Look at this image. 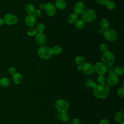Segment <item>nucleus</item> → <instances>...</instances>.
Returning a JSON list of instances; mask_svg holds the SVG:
<instances>
[{"label": "nucleus", "mask_w": 124, "mask_h": 124, "mask_svg": "<svg viewBox=\"0 0 124 124\" xmlns=\"http://www.w3.org/2000/svg\"><path fill=\"white\" fill-rule=\"evenodd\" d=\"M59 118L62 122L66 123L69 120V115L67 113V112H61V113L59 112Z\"/></svg>", "instance_id": "nucleus-20"}, {"label": "nucleus", "mask_w": 124, "mask_h": 124, "mask_svg": "<svg viewBox=\"0 0 124 124\" xmlns=\"http://www.w3.org/2000/svg\"><path fill=\"white\" fill-rule=\"evenodd\" d=\"M85 10V6L84 3L82 1H78L74 6V13L77 15H81Z\"/></svg>", "instance_id": "nucleus-11"}, {"label": "nucleus", "mask_w": 124, "mask_h": 124, "mask_svg": "<svg viewBox=\"0 0 124 124\" xmlns=\"http://www.w3.org/2000/svg\"><path fill=\"white\" fill-rule=\"evenodd\" d=\"M78 19V16L75 13H72L68 16V22L70 24L75 23Z\"/></svg>", "instance_id": "nucleus-22"}, {"label": "nucleus", "mask_w": 124, "mask_h": 124, "mask_svg": "<svg viewBox=\"0 0 124 124\" xmlns=\"http://www.w3.org/2000/svg\"><path fill=\"white\" fill-rule=\"evenodd\" d=\"M70 124V123H66V124Z\"/></svg>", "instance_id": "nucleus-44"}, {"label": "nucleus", "mask_w": 124, "mask_h": 124, "mask_svg": "<svg viewBox=\"0 0 124 124\" xmlns=\"http://www.w3.org/2000/svg\"><path fill=\"white\" fill-rule=\"evenodd\" d=\"M99 49L103 53L106 52L108 51V46L105 43H102L99 46Z\"/></svg>", "instance_id": "nucleus-32"}, {"label": "nucleus", "mask_w": 124, "mask_h": 124, "mask_svg": "<svg viewBox=\"0 0 124 124\" xmlns=\"http://www.w3.org/2000/svg\"><path fill=\"white\" fill-rule=\"evenodd\" d=\"M96 2L100 5H105L108 0H95Z\"/></svg>", "instance_id": "nucleus-35"}, {"label": "nucleus", "mask_w": 124, "mask_h": 124, "mask_svg": "<svg viewBox=\"0 0 124 124\" xmlns=\"http://www.w3.org/2000/svg\"><path fill=\"white\" fill-rule=\"evenodd\" d=\"M37 54L41 59L47 60L49 59L53 55L51 48L47 46H41L38 49Z\"/></svg>", "instance_id": "nucleus-2"}, {"label": "nucleus", "mask_w": 124, "mask_h": 124, "mask_svg": "<svg viewBox=\"0 0 124 124\" xmlns=\"http://www.w3.org/2000/svg\"><path fill=\"white\" fill-rule=\"evenodd\" d=\"M119 77L114 72L110 73L106 81L107 85L109 87H113L117 84L119 82Z\"/></svg>", "instance_id": "nucleus-9"}, {"label": "nucleus", "mask_w": 124, "mask_h": 124, "mask_svg": "<svg viewBox=\"0 0 124 124\" xmlns=\"http://www.w3.org/2000/svg\"><path fill=\"white\" fill-rule=\"evenodd\" d=\"M105 30L101 29L99 31V34L101 35H104V34L105 33Z\"/></svg>", "instance_id": "nucleus-40"}, {"label": "nucleus", "mask_w": 124, "mask_h": 124, "mask_svg": "<svg viewBox=\"0 0 124 124\" xmlns=\"http://www.w3.org/2000/svg\"><path fill=\"white\" fill-rule=\"evenodd\" d=\"M103 36L107 41L110 42L116 41L118 38L117 32L113 29L111 28H108L106 30Z\"/></svg>", "instance_id": "nucleus-6"}, {"label": "nucleus", "mask_w": 124, "mask_h": 124, "mask_svg": "<svg viewBox=\"0 0 124 124\" xmlns=\"http://www.w3.org/2000/svg\"><path fill=\"white\" fill-rule=\"evenodd\" d=\"M25 10L28 15L33 14L35 11V8L34 6L31 3H28L25 5Z\"/></svg>", "instance_id": "nucleus-21"}, {"label": "nucleus", "mask_w": 124, "mask_h": 124, "mask_svg": "<svg viewBox=\"0 0 124 124\" xmlns=\"http://www.w3.org/2000/svg\"><path fill=\"white\" fill-rule=\"evenodd\" d=\"M120 124H124V120L122 121L121 122H120Z\"/></svg>", "instance_id": "nucleus-43"}, {"label": "nucleus", "mask_w": 124, "mask_h": 124, "mask_svg": "<svg viewBox=\"0 0 124 124\" xmlns=\"http://www.w3.org/2000/svg\"><path fill=\"white\" fill-rule=\"evenodd\" d=\"M55 107L59 112H67L69 108L67 101L64 99H58L55 102Z\"/></svg>", "instance_id": "nucleus-4"}, {"label": "nucleus", "mask_w": 124, "mask_h": 124, "mask_svg": "<svg viewBox=\"0 0 124 124\" xmlns=\"http://www.w3.org/2000/svg\"><path fill=\"white\" fill-rule=\"evenodd\" d=\"M54 5L59 10H63L66 7V3L64 0H57Z\"/></svg>", "instance_id": "nucleus-16"}, {"label": "nucleus", "mask_w": 124, "mask_h": 124, "mask_svg": "<svg viewBox=\"0 0 124 124\" xmlns=\"http://www.w3.org/2000/svg\"><path fill=\"white\" fill-rule=\"evenodd\" d=\"M4 24V21L3 18L0 17V26H2Z\"/></svg>", "instance_id": "nucleus-41"}, {"label": "nucleus", "mask_w": 124, "mask_h": 124, "mask_svg": "<svg viewBox=\"0 0 124 124\" xmlns=\"http://www.w3.org/2000/svg\"><path fill=\"white\" fill-rule=\"evenodd\" d=\"M85 24V22L82 19H79L76 21V22L75 23V25L77 29L81 30L84 27Z\"/></svg>", "instance_id": "nucleus-24"}, {"label": "nucleus", "mask_w": 124, "mask_h": 124, "mask_svg": "<svg viewBox=\"0 0 124 124\" xmlns=\"http://www.w3.org/2000/svg\"><path fill=\"white\" fill-rule=\"evenodd\" d=\"M124 117V113L121 111L117 112L114 116V120L116 123H120L122 121H123Z\"/></svg>", "instance_id": "nucleus-17"}, {"label": "nucleus", "mask_w": 124, "mask_h": 124, "mask_svg": "<svg viewBox=\"0 0 124 124\" xmlns=\"http://www.w3.org/2000/svg\"><path fill=\"white\" fill-rule=\"evenodd\" d=\"M99 25L101 29L106 30L109 28V23L108 19L106 18H103L100 20Z\"/></svg>", "instance_id": "nucleus-19"}, {"label": "nucleus", "mask_w": 124, "mask_h": 124, "mask_svg": "<svg viewBox=\"0 0 124 124\" xmlns=\"http://www.w3.org/2000/svg\"><path fill=\"white\" fill-rule=\"evenodd\" d=\"M4 23L8 25H13L17 22V18L16 15L11 13L5 14L3 17Z\"/></svg>", "instance_id": "nucleus-8"}, {"label": "nucleus", "mask_w": 124, "mask_h": 124, "mask_svg": "<svg viewBox=\"0 0 124 124\" xmlns=\"http://www.w3.org/2000/svg\"><path fill=\"white\" fill-rule=\"evenodd\" d=\"M9 80L6 77H2L0 79V85L3 87H6L9 85Z\"/></svg>", "instance_id": "nucleus-27"}, {"label": "nucleus", "mask_w": 124, "mask_h": 124, "mask_svg": "<svg viewBox=\"0 0 124 124\" xmlns=\"http://www.w3.org/2000/svg\"><path fill=\"white\" fill-rule=\"evenodd\" d=\"M75 62L78 65H82L85 63V59L82 56H77L75 58Z\"/></svg>", "instance_id": "nucleus-25"}, {"label": "nucleus", "mask_w": 124, "mask_h": 124, "mask_svg": "<svg viewBox=\"0 0 124 124\" xmlns=\"http://www.w3.org/2000/svg\"><path fill=\"white\" fill-rule=\"evenodd\" d=\"M94 72L98 75H104L108 71L107 67L102 62H96L93 65Z\"/></svg>", "instance_id": "nucleus-7"}, {"label": "nucleus", "mask_w": 124, "mask_h": 124, "mask_svg": "<svg viewBox=\"0 0 124 124\" xmlns=\"http://www.w3.org/2000/svg\"><path fill=\"white\" fill-rule=\"evenodd\" d=\"M51 51L53 55H59L62 52V48L60 46L56 45L51 48Z\"/></svg>", "instance_id": "nucleus-23"}, {"label": "nucleus", "mask_w": 124, "mask_h": 124, "mask_svg": "<svg viewBox=\"0 0 124 124\" xmlns=\"http://www.w3.org/2000/svg\"><path fill=\"white\" fill-rule=\"evenodd\" d=\"M8 72L12 75H13L16 73V69L14 67H10L8 69Z\"/></svg>", "instance_id": "nucleus-36"}, {"label": "nucleus", "mask_w": 124, "mask_h": 124, "mask_svg": "<svg viewBox=\"0 0 124 124\" xmlns=\"http://www.w3.org/2000/svg\"><path fill=\"white\" fill-rule=\"evenodd\" d=\"M35 29L36 30L37 33H43L45 30V26L44 24L39 23L36 25Z\"/></svg>", "instance_id": "nucleus-28"}, {"label": "nucleus", "mask_w": 124, "mask_h": 124, "mask_svg": "<svg viewBox=\"0 0 124 124\" xmlns=\"http://www.w3.org/2000/svg\"><path fill=\"white\" fill-rule=\"evenodd\" d=\"M84 84L85 87L88 88H93L96 84L94 81L91 78H86L84 82Z\"/></svg>", "instance_id": "nucleus-18"}, {"label": "nucleus", "mask_w": 124, "mask_h": 124, "mask_svg": "<svg viewBox=\"0 0 124 124\" xmlns=\"http://www.w3.org/2000/svg\"><path fill=\"white\" fill-rule=\"evenodd\" d=\"M36 18V17H38L40 16V15H41V11L39 9H36L35 10L34 12H33V14H32Z\"/></svg>", "instance_id": "nucleus-34"}, {"label": "nucleus", "mask_w": 124, "mask_h": 124, "mask_svg": "<svg viewBox=\"0 0 124 124\" xmlns=\"http://www.w3.org/2000/svg\"><path fill=\"white\" fill-rule=\"evenodd\" d=\"M36 42L41 46H44L47 42L46 36L43 33H37L35 36Z\"/></svg>", "instance_id": "nucleus-13"}, {"label": "nucleus", "mask_w": 124, "mask_h": 124, "mask_svg": "<svg viewBox=\"0 0 124 124\" xmlns=\"http://www.w3.org/2000/svg\"><path fill=\"white\" fill-rule=\"evenodd\" d=\"M99 124H109V123L107 119H103L100 121Z\"/></svg>", "instance_id": "nucleus-38"}, {"label": "nucleus", "mask_w": 124, "mask_h": 124, "mask_svg": "<svg viewBox=\"0 0 124 124\" xmlns=\"http://www.w3.org/2000/svg\"><path fill=\"white\" fill-rule=\"evenodd\" d=\"M117 95L120 98H123L124 97V87H122L118 89Z\"/></svg>", "instance_id": "nucleus-33"}, {"label": "nucleus", "mask_w": 124, "mask_h": 124, "mask_svg": "<svg viewBox=\"0 0 124 124\" xmlns=\"http://www.w3.org/2000/svg\"><path fill=\"white\" fill-rule=\"evenodd\" d=\"M106 8L109 10H113L116 7V4L115 2L111 0H108L105 4Z\"/></svg>", "instance_id": "nucleus-26"}, {"label": "nucleus", "mask_w": 124, "mask_h": 124, "mask_svg": "<svg viewBox=\"0 0 124 124\" xmlns=\"http://www.w3.org/2000/svg\"><path fill=\"white\" fill-rule=\"evenodd\" d=\"M106 79V77L104 75H98L97 78V81L99 84H105Z\"/></svg>", "instance_id": "nucleus-30"}, {"label": "nucleus", "mask_w": 124, "mask_h": 124, "mask_svg": "<svg viewBox=\"0 0 124 124\" xmlns=\"http://www.w3.org/2000/svg\"><path fill=\"white\" fill-rule=\"evenodd\" d=\"M93 94L97 98L105 99L109 93V87L106 84H96L93 90Z\"/></svg>", "instance_id": "nucleus-1"}, {"label": "nucleus", "mask_w": 124, "mask_h": 124, "mask_svg": "<svg viewBox=\"0 0 124 124\" xmlns=\"http://www.w3.org/2000/svg\"><path fill=\"white\" fill-rule=\"evenodd\" d=\"M36 23V18L32 15H27L25 18V23L29 27H33Z\"/></svg>", "instance_id": "nucleus-14"}, {"label": "nucleus", "mask_w": 124, "mask_h": 124, "mask_svg": "<svg viewBox=\"0 0 124 124\" xmlns=\"http://www.w3.org/2000/svg\"><path fill=\"white\" fill-rule=\"evenodd\" d=\"M71 124H81V122L78 118H75L73 120Z\"/></svg>", "instance_id": "nucleus-37"}, {"label": "nucleus", "mask_w": 124, "mask_h": 124, "mask_svg": "<svg viewBox=\"0 0 124 124\" xmlns=\"http://www.w3.org/2000/svg\"></svg>", "instance_id": "nucleus-45"}, {"label": "nucleus", "mask_w": 124, "mask_h": 124, "mask_svg": "<svg viewBox=\"0 0 124 124\" xmlns=\"http://www.w3.org/2000/svg\"><path fill=\"white\" fill-rule=\"evenodd\" d=\"M82 19L87 23L92 22L94 21L96 17L95 11L92 9L85 10L81 14Z\"/></svg>", "instance_id": "nucleus-5"}, {"label": "nucleus", "mask_w": 124, "mask_h": 124, "mask_svg": "<svg viewBox=\"0 0 124 124\" xmlns=\"http://www.w3.org/2000/svg\"><path fill=\"white\" fill-rule=\"evenodd\" d=\"M101 62L107 66H110L114 63L115 56L111 51H108L103 53L101 56Z\"/></svg>", "instance_id": "nucleus-3"}, {"label": "nucleus", "mask_w": 124, "mask_h": 124, "mask_svg": "<svg viewBox=\"0 0 124 124\" xmlns=\"http://www.w3.org/2000/svg\"><path fill=\"white\" fill-rule=\"evenodd\" d=\"M82 68V65H78V70L79 71H81Z\"/></svg>", "instance_id": "nucleus-42"}, {"label": "nucleus", "mask_w": 124, "mask_h": 124, "mask_svg": "<svg viewBox=\"0 0 124 124\" xmlns=\"http://www.w3.org/2000/svg\"><path fill=\"white\" fill-rule=\"evenodd\" d=\"M45 4L44 3H41L39 5V7L40 9H44L45 7Z\"/></svg>", "instance_id": "nucleus-39"}, {"label": "nucleus", "mask_w": 124, "mask_h": 124, "mask_svg": "<svg viewBox=\"0 0 124 124\" xmlns=\"http://www.w3.org/2000/svg\"><path fill=\"white\" fill-rule=\"evenodd\" d=\"M82 71L83 74L87 76H90L94 73V67L92 63L88 62H85L82 65Z\"/></svg>", "instance_id": "nucleus-10"}, {"label": "nucleus", "mask_w": 124, "mask_h": 124, "mask_svg": "<svg viewBox=\"0 0 124 124\" xmlns=\"http://www.w3.org/2000/svg\"><path fill=\"white\" fill-rule=\"evenodd\" d=\"M23 80V77L21 74L19 73L16 72L13 75H12L13 82L16 85L20 84Z\"/></svg>", "instance_id": "nucleus-15"}, {"label": "nucleus", "mask_w": 124, "mask_h": 124, "mask_svg": "<svg viewBox=\"0 0 124 124\" xmlns=\"http://www.w3.org/2000/svg\"><path fill=\"white\" fill-rule=\"evenodd\" d=\"M114 73L118 76H122L124 74V69L122 66H118L114 69Z\"/></svg>", "instance_id": "nucleus-29"}, {"label": "nucleus", "mask_w": 124, "mask_h": 124, "mask_svg": "<svg viewBox=\"0 0 124 124\" xmlns=\"http://www.w3.org/2000/svg\"><path fill=\"white\" fill-rule=\"evenodd\" d=\"M44 9L47 15L49 16H54L56 12V8L54 4L51 2H48L46 4Z\"/></svg>", "instance_id": "nucleus-12"}, {"label": "nucleus", "mask_w": 124, "mask_h": 124, "mask_svg": "<svg viewBox=\"0 0 124 124\" xmlns=\"http://www.w3.org/2000/svg\"><path fill=\"white\" fill-rule=\"evenodd\" d=\"M27 33L29 36H33L36 35V34L37 33V31L35 29V28L31 27L27 30Z\"/></svg>", "instance_id": "nucleus-31"}]
</instances>
